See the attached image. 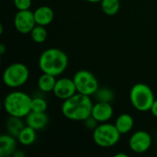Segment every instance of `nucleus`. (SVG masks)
<instances>
[{
	"label": "nucleus",
	"mask_w": 157,
	"mask_h": 157,
	"mask_svg": "<svg viewBox=\"0 0 157 157\" xmlns=\"http://www.w3.org/2000/svg\"><path fill=\"white\" fill-rule=\"evenodd\" d=\"M33 14H34L36 24L45 26V27L51 24L54 18L53 10L48 6H41L38 7L33 12Z\"/></svg>",
	"instance_id": "obj_14"
},
{
	"label": "nucleus",
	"mask_w": 157,
	"mask_h": 157,
	"mask_svg": "<svg viewBox=\"0 0 157 157\" xmlns=\"http://www.w3.org/2000/svg\"><path fill=\"white\" fill-rule=\"evenodd\" d=\"M17 138L13 135L6 133L0 136V156H13L17 151Z\"/></svg>",
	"instance_id": "obj_13"
},
{
	"label": "nucleus",
	"mask_w": 157,
	"mask_h": 157,
	"mask_svg": "<svg viewBox=\"0 0 157 157\" xmlns=\"http://www.w3.org/2000/svg\"><path fill=\"white\" fill-rule=\"evenodd\" d=\"M95 95L97 96L98 101L110 102L111 100H113V98H114V95H113L112 91L110 89H108V88H103V89H100V90L98 89Z\"/></svg>",
	"instance_id": "obj_22"
},
{
	"label": "nucleus",
	"mask_w": 157,
	"mask_h": 157,
	"mask_svg": "<svg viewBox=\"0 0 157 157\" xmlns=\"http://www.w3.org/2000/svg\"><path fill=\"white\" fill-rule=\"evenodd\" d=\"M85 121V124H86V126L87 127V128H90V129H95L98 125H97V123H98V121L93 118V117H89V118H87L86 121Z\"/></svg>",
	"instance_id": "obj_24"
},
{
	"label": "nucleus",
	"mask_w": 157,
	"mask_h": 157,
	"mask_svg": "<svg viewBox=\"0 0 157 157\" xmlns=\"http://www.w3.org/2000/svg\"><path fill=\"white\" fill-rule=\"evenodd\" d=\"M49 123V117L46 112H37L30 111L26 116V124L35 129L36 131H40L44 129Z\"/></svg>",
	"instance_id": "obj_12"
},
{
	"label": "nucleus",
	"mask_w": 157,
	"mask_h": 157,
	"mask_svg": "<svg viewBox=\"0 0 157 157\" xmlns=\"http://www.w3.org/2000/svg\"><path fill=\"white\" fill-rule=\"evenodd\" d=\"M29 34L32 40L36 43H42L47 39V30L45 29V26L36 24Z\"/></svg>",
	"instance_id": "obj_20"
},
{
	"label": "nucleus",
	"mask_w": 157,
	"mask_h": 157,
	"mask_svg": "<svg viewBox=\"0 0 157 157\" xmlns=\"http://www.w3.org/2000/svg\"><path fill=\"white\" fill-rule=\"evenodd\" d=\"M21 119L22 118L9 116V119L6 121V129H7L8 133L13 135L16 138H17L20 132L27 125V124L26 125L24 124V122L21 121Z\"/></svg>",
	"instance_id": "obj_18"
},
{
	"label": "nucleus",
	"mask_w": 157,
	"mask_h": 157,
	"mask_svg": "<svg viewBox=\"0 0 157 157\" xmlns=\"http://www.w3.org/2000/svg\"><path fill=\"white\" fill-rule=\"evenodd\" d=\"M150 111L152 112V114H153L155 117H156L157 118V99H155V102L153 103V105H152V107H151Z\"/></svg>",
	"instance_id": "obj_25"
},
{
	"label": "nucleus",
	"mask_w": 157,
	"mask_h": 157,
	"mask_svg": "<svg viewBox=\"0 0 157 157\" xmlns=\"http://www.w3.org/2000/svg\"><path fill=\"white\" fill-rule=\"evenodd\" d=\"M86 1H88L90 3H100L102 0H86Z\"/></svg>",
	"instance_id": "obj_29"
},
{
	"label": "nucleus",
	"mask_w": 157,
	"mask_h": 157,
	"mask_svg": "<svg viewBox=\"0 0 157 157\" xmlns=\"http://www.w3.org/2000/svg\"><path fill=\"white\" fill-rule=\"evenodd\" d=\"M14 6L17 10H27L31 6V0H14Z\"/></svg>",
	"instance_id": "obj_23"
},
{
	"label": "nucleus",
	"mask_w": 157,
	"mask_h": 157,
	"mask_svg": "<svg viewBox=\"0 0 157 157\" xmlns=\"http://www.w3.org/2000/svg\"><path fill=\"white\" fill-rule=\"evenodd\" d=\"M14 26L21 34H29L36 26L34 14L29 9L17 10L14 17Z\"/></svg>",
	"instance_id": "obj_8"
},
{
	"label": "nucleus",
	"mask_w": 157,
	"mask_h": 157,
	"mask_svg": "<svg viewBox=\"0 0 157 157\" xmlns=\"http://www.w3.org/2000/svg\"><path fill=\"white\" fill-rule=\"evenodd\" d=\"M36 130L29 125H26L17 136V141L24 146H29L36 141Z\"/></svg>",
	"instance_id": "obj_17"
},
{
	"label": "nucleus",
	"mask_w": 157,
	"mask_h": 157,
	"mask_svg": "<svg viewBox=\"0 0 157 157\" xmlns=\"http://www.w3.org/2000/svg\"><path fill=\"white\" fill-rule=\"evenodd\" d=\"M5 51H6V46L2 43V44L0 45V54L3 55V54L5 53Z\"/></svg>",
	"instance_id": "obj_27"
},
{
	"label": "nucleus",
	"mask_w": 157,
	"mask_h": 157,
	"mask_svg": "<svg viewBox=\"0 0 157 157\" xmlns=\"http://www.w3.org/2000/svg\"><path fill=\"white\" fill-rule=\"evenodd\" d=\"M156 155H157V149H156Z\"/></svg>",
	"instance_id": "obj_30"
},
{
	"label": "nucleus",
	"mask_w": 157,
	"mask_h": 157,
	"mask_svg": "<svg viewBox=\"0 0 157 157\" xmlns=\"http://www.w3.org/2000/svg\"><path fill=\"white\" fill-rule=\"evenodd\" d=\"M114 109L110 102L98 101L96 104H93L91 117H93L98 122L103 123L108 122L113 116Z\"/></svg>",
	"instance_id": "obj_11"
},
{
	"label": "nucleus",
	"mask_w": 157,
	"mask_h": 157,
	"mask_svg": "<svg viewBox=\"0 0 157 157\" xmlns=\"http://www.w3.org/2000/svg\"><path fill=\"white\" fill-rule=\"evenodd\" d=\"M68 66L67 54L58 49L50 48L42 52L39 58V67L42 73L54 76L61 75Z\"/></svg>",
	"instance_id": "obj_2"
},
{
	"label": "nucleus",
	"mask_w": 157,
	"mask_h": 157,
	"mask_svg": "<svg viewBox=\"0 0 157 157\" xmlns=\"http://www.w3.org/2000/svg\"><path fill=\"white\" fill-rule=\"evenodd\" d=\"M53 94L56 98L62 100H65L75 94L77 93L75 82L73 78H66L62 77L56 80L54 88H53Z\"/></svg>",
	"instance_id": "obj_10"
},
{
	"label": "nucleus",
	"mask_w": 157,
	"mask_h": 157,
	"mask_svg": "<svg viewBox=\"0 0 157 157\" xmlns=\"http://www.w3.org/2000/svg\"><path fill=\"white\" fill-rule=\"evenodd\" d=\"M127 156H128V155H127L126 154H121V153L115 155V157H127Z\"/></svg>",
	"instance_id": "obj_28"
},
{
	"label": "nucleus",
	"mask_w": 157,
	"mask_h": 157,
	"mask_svg": "<svg viewBox=\"0 0 157 157\" xmlns=\"http://www.w3.org/2000/svg\"><path fill=\"white\" fill-rule=\"evenodd\" d=\"M13 156L14 157H24L25 156V154H24V153H22V152H19V151H17H17L14 153Z\"/></svg>",
	"instance_id": "obj_26"
},
{
	"label": "nucleus",
	"mask_w": 157,
	"mask_h": 157,
	"mask_svg": "<svg viewBox=\"0 0 157 157\" xmlns=\"http://www.w3.org/2000/svg\"><path fill=\"white\" fill-rule=\"evenodd\" d=\"M121 136V134L115 124L108 122H103L93 130V140L95 144L103 148L115 146L119 143Z\"/></svg>",
	"instance_id": "obj_5"
},
{
	"label": "nucleus",
	"mask_w": 157,
	"mask_h": 157,
	"mask_svg": "<svg viewBox=\"0 0 157 157\" xmlns=\"http://www.w3.org/2000/svg\"><path fill=\"white\" fill-rule=\"evenodd\" d=\"M32 98L22 91L9 93L4 99V109L9 116L26 118L31 111Z\"/></svg>",
	"instance_id": "obj_3"
},
{
	"label": "nucleus",
	"mask_w": 157,
	"mask_h": 157,
	"mask_svg": "<svg viewBox=\"0 0 157 157\" xmlns=\"http://www.w3.org/2000/svg\"><path fill=\"white\" fill-rule=\"evenodd\" d=\"M134 125V120L132 116H131L128 113H123L121 114L116 121H115V126L118 129V131L121 132V134H126L130 132Z\"/></svg>",
	"instance_id": "obj_15"
},
{
	"label": "nucleus",
	"mask_w": 157,
	"mask_h": 157,
	"mask_svg": "<svg viewBox=\"0 0 157 157\" xmlns=\"http://www.w3.org/2000/svg\"><path fill=\"white\" fill-rule=\"evenodd\" d=\"M100 4L103 12L108 16L116 15L119 12L121 6L120 0H102Z\"/></svg>",
	"instance_id": "obj_19"
},
{
	"label": "nucleus",
	"mask_w": 157,
	"mask_h": 157,
	"mask_svg": "<svg viewBox=\"0 0 157 157\" xmlns=\"http://www.w3.org/2000/svg\"><path fill=\"white\" fill-rule=\"evenodd\" d=\"M152 145V137L145 131H138L134 132L129 140L130 149L136 154H144L147 152Z\"/></svg>",
	"instance_id": "obj_9"
},
{
	"label": "nucleus",
	"mask_w": 157,
	"mask_h": 157,
	"mask_svg": "<svg viewBox=\"0 0 157 157\" xmlns=\"http://www.w3.org/2000/svg\"><path fill=\"white\" fill-rule=\"evenodd\" d=\"M130 100L134 109L144 112L151 109L155 98L149 86L144 83H138L135 84L131 89Z\"/></svg>",
	"instance_id": "obj_4"
},
{
	"label": "nucleus",
	"mask_w": 157,
	"mask_h": 157,
	"mask_svg": "<svg viewBox=\"0 0 157 157\" xmlns=\"http://www.w3.org/2000/svg\"><path fill=\"white\" fill-rule=\"evenodd\" d=\"M56 76L50 75V74H46V73H42V75L39 77L38 79V87L40 91L44 92V93H50L53 91L55 83H56Z\"/></svg>",
	"instance_id": "obj_16"
},
{
	"label": "nucleus",
	"mask_w": 157,
	"mask_h": 157,
	"mask_svg": "<svg viewBox=\"0 0 157 157\" xmlns=\"http://www.w3.org/2000/svg\"><path fill=\"white\" fill-rule=\"evenodd\" d=\"M73 80L75 82L77 93L90 97L95 95L98 90V82L97 77L87 70L77 71L75 74Z\"/></svg>",
	"instance_id": "obj_7"
},
{
	"label": "nucleus",
	"mask_w": 157,
	"mask_h": 157,
	"mask_svg": "<svg viewBox=\"0 0 157 157\" xmlns=\"http://www.w3.org/2000/svg\"><path fill=\"white\" fill-rule=\"evenodd\" d=\"M29 77L28 67L22 63H14L8 65L3 73V82L10 88H17L26 84Z\"/></svg>",
	"instance_id": "obj_6"
},
{
	"label": "nucleus",
	"mask_w": 157,
	"mask_h": 157,
	"mask_svg": "<svg viewBox=\"0 0 157 157\" xmlns=\"http://www.w3.org/2000/svg\"><path fill=\"white\" fill-rule=\"evenodd\" d=\"M92 108L93 102L89 96L76 93L71 98L63 100L62 113L70 121H84L91 116Z\"/></svg>",
	"instance_id": "obj_1"
},
{
	"label": "nucleus",
	"mask_w": 157,
	"mask_h": 157,
	"mask_svg": "<svg viewBox=\"0 0 157 157\" xmlns=\"http://www.w3.org/2000/svg\"><path fill=\"white\" fill-rule=\"evenodd\" d=\"M48 108L47 101L41 98H34L31 101V110L37 112H46Z\"/></svg>",
	"instance_id": "obj_21"
}]
</instances>
